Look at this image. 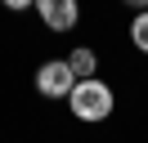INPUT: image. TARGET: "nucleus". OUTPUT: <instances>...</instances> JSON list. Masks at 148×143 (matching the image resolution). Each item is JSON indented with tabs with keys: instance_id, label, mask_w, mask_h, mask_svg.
<instances>
[{
	"instance_id": "2",
	"label": "nucleus",
	"mask_w": 148,
	"mask_h": 143,
	"mask_svg": "<svg viewBox=\"0 0 148 143\" xmlns=\"http://www.w3.org/2000/svg\"><path fill=\"white\" fill-rule=\"evenodd\" d=\"M36 89L45 98H67L76 89V76H72V67H67V58H49V63H40V72H36Z\"/></svg>"
},
{
	"instance_id": "5",
	"label": "nucleus",
	"mask_w": 148,
	"mask_h": 143,
	"mask_svg": "<svg viewBox=\"0 0 148 143\" xmlns=\"http://www.w3.org/2000/svg\"><path fill=\"white\" fill-rule=\"evenodd\" d=\"M130 40L148 54V9H139V14H135V22H130Z\"/></svg>"
},
{
	"instance_id": "3",
	"label": "nucleus",
	"mask_w": 148,
	"mask_h": 143,
	"mask_svg": "<svg viewBox=\"0 0 148 143\" xmlns=\"http://www.w3.org/2000/svg\"><path fill=\"white\" fill-rule=\"evenodd\" d=\"M36 14L45 27H54V31H72L76 27V5L72 0H36Z\"/></svg>"
},
{
	"instance_id": "1",
	"label": "nucleus",
	"mask_w": 148,
	"mask_h": 143,
	"mask_svg": "<svg viewBox=\"0 0 148 143\" xmlns=\"http://www.w3.org/2000/svg\"><path fill=\"white\" fill-rule=\"evenodd\" d=\"M112 103H117V98H112V89L103 85L99 76L94 80H76V89L67 94V107H72L76 121H103V116L112 112Z\"/></svg>"
},
{
	"instance_id": "4",
	"label": "nucleus",
	"mask_w": 148,
	"mask_h": 143,
	"mask_svg": "<svg viewBox=\"0 0 148 143\" xmlns=\"http://www.w3.org/2000/svg\"><path fill=\"white\" fill-rule=\"evenodd\" d=\"M67 67L76 80H94V49H72L67 54Z\"/></svg>"
}]
</instances>
